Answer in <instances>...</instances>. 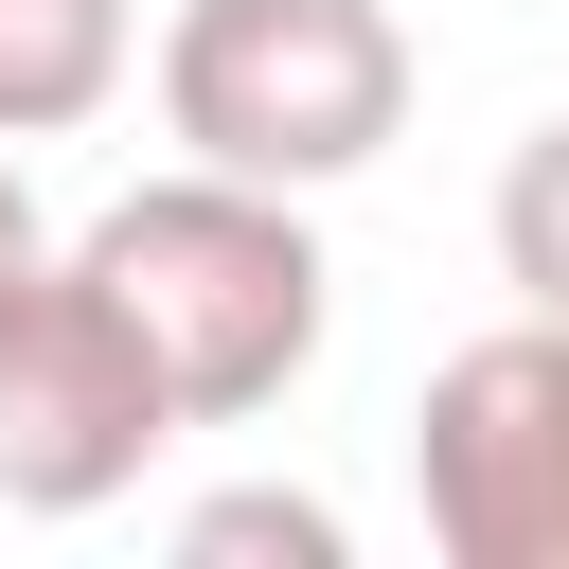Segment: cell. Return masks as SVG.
Returning a JSON list of instances; mask_svg holds the SVG:
<instances>
[{
  "mask_svg": "<svg viewBox=\"0 0 569 569\" xmlns=\"http://www.w3.org/2000/svg\"><path fill=\"white\" fill-rule=\"evenodd\" d=\"M71 267L124 302V338H142L160 391H178V427H249V409H284V391L320 373V320H338V267H320L302 196L213 178V160L107 196V213L71 231Z\"/></svg>",
  "mask_w": 569,
  "mask_h": 569,
  "instance_id": "obj_1",
  "label": "cell"
},
{
  "mask_svg": "<svg viewBox=\"0 0 569 569\" xmlns=\"http://www.w3.org/2000/svg\"><path fill=\"white\" fill-rule=\"evenodd\" d=\"M160 124L213 178L338 196L409 124V18L391 0H178L160 18Z\"/></svg>",
  "mask_w": 569,
  "mask_h": 569,
  "instance_id": "obj_2",
  "label": "cell"
},
{
  "mask_svg": "<svg viewBox=\"0 0 569 569\" xmlns=\"http://www.w3.org/2000/svg\"><path fill=\"white\" fill-rule=\"evenodd\" d=\"M409 498L445 569H569V320H498L409 409Z\"/></svg>",
  "mask_w": 569,
  "mask_h": 569,
  "instance_id": "obj_3",
  "label": "cell"
},
{
  "mask_svg": "<svg viewBox=\"0 0 569 569\" xmlns=\"http://www.w3.org/2000/svg\"><path fill=\"white\" fill-rule=\"evenodd\" d=\"M160 445H178L160 356H142L124 302L53 249V267L0 302V516H107Z\"/></svg>",
  "mask_w": 569,
  "mask_h": 569,
  "instance_id": "obj_4",
  "label": "cell"
},
{
  "mask_svg": "<svg viewBox=\"0 0 569 569\" xmlns=\"http://www.w3.org/2000/svg\"><path fill=\"white\" fill-rule=\"evenodd\" d=\"M142 71V0H0V142H71Z\"/></svg>",
  "mask_w": 569,
  "mask_h": 569,
  "instance_id": "obj_5",
  "label": "cell"
},
{
  "mask_svg": "<svg viewBox=\"0 0 569 569\" xmlns=\"http://www.w3.org/2000/svg\"><path fill=\"white\" fill-rule=\"evenodd\" d=\"M498 284H516L533 320H569V107L498 160Z\"/></svg>",
  "mask_w": 569,
  "mask_h": 569,
  "instance_id": "obj_6",
  "label": "cell"
},
{
  "mask_svg": "<svg viewBox=\"0 0 569 569\" xmlns=\"http://www.w3.org/2000/svg\"><path fill=\"white\" fill-rule=\"evenodd\" d=\"M178 551H196V569H249V551L338 569V516H320V498H284V480H249V498H196V516H178Z\"/></svg>",
  "mask_w": 569,
  "mask_h": 569,
  "instance_id": "obj_7",
  "label": "cell"
},
{
  "mask_svg": "<svg viewBox=\"0 0 569 569\" xmlns=\"http://www.w3.org/2000/svg\"><path fill=\"white\" fill-rule=\"evenodd\" d=\"M53 267V231H36V178H18V142H0V302Z\"/></svg>",
  "mask_w": 569,
  "mask_h": 569,
  "instance_id": "obj_8",
  "label": "cell"
}]
</instances>
